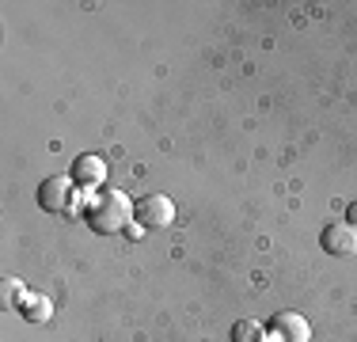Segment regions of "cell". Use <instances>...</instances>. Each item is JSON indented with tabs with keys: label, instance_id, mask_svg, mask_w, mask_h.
Masks as SVG:
<instances>
[{
	"label": "cell",
	"instance_id": "6da1fadb",
	"mask_svg": "<svg viewBox=\"0 0 357 342\" xmlns=\"http://www.w3.org/2000/svg\"><path fill=\"white\" fill-rule=\"evenodd\" d=\"M130 213H133V205L130 198H126L122 191H103V194H96V198L88 202V209H84V217H88V225L96 228V232H118V228L130 221Z\"/></svg>",
	"mask_w": 357,
	"mask_h": 342
},
{
	"label": "cell",
	"instance_id": "7a4b0ae2",
	"mask_svg": "<svg viewBox=\"0 0 357 342\" xmlns=\"http://www.w3.org/2000/svg\"><path fill=\"white\" fill-rule=\"evenodd\" d=\"M323 251L335 255V259H346V255H357V228L350 225V221H335V225L323 228L319 236Z\"/></svg>",
	"mask_w": 357,
	"mask_h": 342
},
{
	"label": "cell",
	"instance_id": "8992f818",
	"mask_svg": "<svg viewBox=\"0 0 357 342\" xmlns=\"http://www.w3.org/2000/svg\"><path fill=\"white\" fill-rule=\"evenodd\" d=\"M103 175H107V168H103V160H99V156H80L73 164V179H76V183H84V186H99V183H103Z\"/></svg>",
	"mask_w": 357,
	"mask_h": 342
},
{
	"label": "cell",
	"instance_id": "ba28073f",
	"mask_svg": "<svg viewBox=\"0 0 357 342\" xmlns=\"http://www.w3.org/2000/svg\"><path fill=\"white\" fill-rule=\"evenodd\" d=\"M232 342H262V327L255 320H236L232 323Z\"/></svg>",
	"mask_w": 357,
	"mask_h": 342
},
{
	"label": "cell",
	"instance_id": "9c48e42d",
	"mask_svg": "<svg viewBox=\"0 0 357 342\" xmlns=\"http://www.w3.org/2000/svg\"><path fill=\"white\" fill-rule=\"evenodd\" d=\"M346 217H350V221H357V202L350 205V209H346Z\"/></svg>",
	"mask_w": 357,
	"mask_h": 342
},
{
	"label": "cell",
	"instance_id": "5b68a950",
	"mask_svg": "<svg viewBox=\"0 0 357 342\" xmlns=\"http://www.w3.org/2000/svg\"><path fill=\"white\" fill-rule=\"evenodd\" d=\"M69 179L65 175H50V179H42V186H38V205L46 213H65L69 209Z\"/></svg>",
	"mask_w": 357,
	"mask_h": 342
},
{
	"label": "cell",
	"instance_id": "277c9868",
	"mask_svg": "<svg viewBox=\"0 0 357 342\" xmlns=\"http://www.w3.org/2000/svg\"><path fill=\"white\" fill-rule=\"evenodd\" d=\"M270 335L278 342H308L312 327H308V320L296 315V312H278L274 320H270Z\"/></svg>",
	"mask_w": 357,
	"mask_h": 342
},
{
	"label": "cell",
	"instance_id": "52a82bcc",
	"mask_svg": "<svg viewBox=\"0 0 357 342\" xmlns=\"http://www.w3.org/2000/svg\"><path fill=\"white\" fill-rule=\"evenodd\" d=\"M20 312L27 315V320L42 323V320L50 315V301H46V297H27V293H23V297H20Z\"/></svg>",
	"mask_w": 357,
	"mask_h": 342
},
{
	"label": "cell",
	"instance_id": "3957f363",
	"mask_svg": "<svg viewBox=\"0 0 357 342\" xmlns=\"http://www.w3.org/2000/svg\"><path fill=\"white\" fill-rule=\"evenodd\" d=\"M137 221L144 228H167L175 221V202L167 194H149L144 202H137Z\"/></svg>",
	"mask_w": 357,
	"mask_h": 342
}]
</instances>
